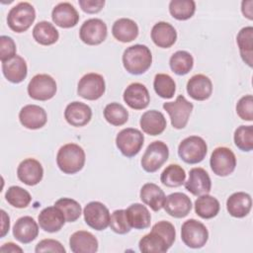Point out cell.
<instances>
[{
    "label": "cell",
    "mask_w": 253,
    "mask_h": 253,
    "mask_svg": "<svg viewBox=\"0 0 253 253\" xmlns=\"http://www.w3.org/2000/svg\"><path fill=\"white\" fill-rule=\"evenodd\" d=\"M175 237L174 225L169 221L161 220L152 226L148 234L141 237L138 247L143 253H164L173 245Z\"/></svg>",
    "instance_id": "1"
},
{
    "label": "cell",
    "mask_w": 253,
    "mask_h": 253,
    "mask_svg": "<svg viewBox=\"0 0 253 253\" xmlns=\"http://www.w3.org/2000/svg\"><path fill=\"white\" fill-rule=\"evenodd\" d=\"M125 69L133 75H139L148 70L152 63L150 49L144 44H134L125 49L123 53Z\"/></svg>",
    "instance_id": "2"
},
{
    "label": "cell",
    "mask_w": 253,
    "mask_h": 253,
    "mask_svg": "<svg viewBox=\"0 0 253 253\" xmlns=\"http://www.w3.org/2000/svg\"><path fill=\"white\" fill-rule=\"evenodd\" d=\"M85 151L76 143H67L61 146L56 154V164L65 174L79 172L85 164Z\"/></svg>",
    "instance_id": "3"
},
{
    "label": "cell",
    "mask_w": 253,
    "mask_h": 253,
    "mask_svg": "<svg viewBox=\"0 0 253 253\" xmlns=\"http://www.w3.org/2000/svg\"><path fill=\"white\" fill-rule=\"evenodd\" d=\"M36 19V11L29 2H20L10 9L7 16V24L15 33L26 32Z\"/></svg>",
    "instance_id": "4"
},
{
    "label": "cell",
    "mask_w": 253,
    "mask_h": 253,
    "mask_svg": "<svg viewBox=\"0 0 253 253\" xmlns=\"http://www.w3.org/2000/svg\"><path fill=\"white\" fill-rule=\"evenodd\" d=\"M208 152V145L204 138L191 135L184 138L178 146L179 157L188 164H197L204 160Z\"/></svg>",
    "instance_id": "5"
},
{
    "label": "cell",
    "mask_w": 253,
    "mask_h": 253,
    "mask_svg": "<svg viewBox=\"0 0 253 253\" xmlns=\"http://www.w3.org/2000/svg\"><path fill=\"white\" fill-rule=\"evenodd\" d=\"M169 148L167 144L161 140L151 142L145 149L141 157V167L148 173L156 172L168 159Z\"/></svg>",
    "instance_id": "6"
},
{
    "label": "cell",
    "mask_w": 253,
    "mask_h": 253,
    "mask_svg": "<svg viewBox=\"0 0 253 253\" xmlns=\"http://www.w3.org/2000/svg\"><path fill=\"white\" fill-rule=\"evenodd\" d=\"M181 239L190 248H202L209 239V231L204 223L190 218L181 226Z\"/></svg>",
    "instance_id": "7"
},
{
    "label": "cell",
    "mask_w": 253,
    "mask_h": 253,
    "mask_svg": "<svg viewBox=\"0 0 253 253\" xmlns=\"http://www.w3.org/2000/svg\"><path fill=\"white\" fill-rule=\"evenodd\" d=\"M144 136L137 128H124L116 136V145L126 157L135 156L142 148Z\"/></svg>",
    "instance_id": "8"
},
{
    "label": "cell",
    "mask_w": 253,
    "mask_h": 253,
    "mask_svg": "<svg viewBox=\"0 0 253 253\" xmlns=\"http://www.w3.org/2000/svg\"><path fill=\"white\" fill-rule=\"evenodd\" d=\"M193 108V104L183 95H179L174 102L163 104V109L168 113L172 126L177 129L184 128L187 126Z\"/></svg>",
    "instance_id": "9"
},
{
    "label": "cell",
    "mask_w": 253,
    "mask_h": 253,
    "mask_svg": "<svg viewBox=\"0 0 253 253\" xmlns=\"http://www.w3.org/2000/svg\"><path fill=\"white\" fill-rule=\"evenodd\" d=\"M56 82L48 74H37L28 84L29 96L37 101H47L56 93Z\"/></svg>",
    "instance_id": "10"
},
{
    "label": "cell",
    "mask_w": 253,
    "mask_h": 253,
    "mask_svg": "<svg viewBox=\"0 0 253 253\" xmlns=\"http://www.w3.org/2000/svg\"><path fill=\"white\" fill-rule=\"evenodd\" d=\"M106 90L104 77L101 74L90 72L81 77L77 86V94L86 100L94 101L103 96Z\"/></svg>",
    "instance_id": "11"
},
{
    "label": "cell",
    "mask_w": 253,
    "mask_h": 253,
    "mask_svg": "<svg viewBox=\"0 0 253 253\" xmlns=\"http://www.w3.org/2000/svg\"><path fill=\"white\" fill-rule=\"evenodd\" d=\"M210 164L215 175L225 177L234 171L236 166V157L231 149L219 146L212 151Z\"/></svg>",
    "instance_id": "12"
},
{
    "label": "cell",
    "mask_w": 253,
    "mask_h": 253,
    "mask_svg": "<svg viewBox=\"0 0 253 253\" xmlns=\"http://www.w3.org/2000/svg\"><path fill=\"white\" fill-rule=\"evenodd\" d=\"M83 214L86 224L95 230H104L110 224V211L101 202L88 203L83 210Z\"/></svg>",
    "instance_id": "13"
},
{
    "label": "cell",
    "mask_w": 253,
    "mask_h": 253,
    "mask_svg": "<svg viewBox=\"0 0 253 253\" xmlns=\"http://www.w3.org/2000/svg\"><path fill=\"white\" fill-rule=\"evenodd\" d=\"M108 35L107 25L98 18L86 20L79 30L80 40L89 45H97L102 43Z\"/></svg>",
    "instance_id": "14"
},
{
    "label": "cell",
    "mask_w": 253,
    "mask_h": 253,
    "mask_svg": "<svg viewBox=\"0 0 253 253\" xmlns=\"http://www.w3.org/2000/svg\"><path fill=\"white\" fill-rule=\"evenodd\" d=\"M185 188L194 196L209 194L211 189V181L208 172L201 167L192 168L189 172L188 181L184 183Z\"/></svg>",
    "instance_id": "15"
},
{
    "label": "cell",
    "mask_w": 253,
    "mask_h": 253,
    "mask_svg": "<svg viewBox=\"0 0 253 253\" xmlns=\"http://www.w3.org/2000/svg\"><path fill=\"white\" fill-rule=\"evenodd\" d=\"M192 201L184 193L176 192L168 195L165 199L164 210L165 211L176 218H182L187 216L192 210Z\"/></svg>",
    "instance_id": "16"
},
{
    "label": "cell",
    "mask_w": 253,
    "mask_h": 253,
    "mask_svg": "<svg viewBox=\"0 0 253 253\" xmlns=\"http://www.w3.org/2000/svg\"><path fill=\"white\" fill-rule=\"evenodd\" d=\"M17 176L22 183L28 186H35L42 181L43 169L37 159L27 158L19 164L17 168Z\"/></svg>",
    "instance_id": "17"
},
{
    "label": "cell",
    "mask_w": 253,
    "mask_h": 253,
    "mask_svg": "<svg viewBox=\"0 0 253 253\" xmlns=\"http://www.w3.org/2000/svg\"><path fill=\"white\" fill-rule=\"evenodd\" d=\"M19 120L22 126L29 129H39L47 122L46 112L38 105H26L19 113Z\"/></svg>",
    "instance_id": "18"
},
{
    "label": "cell",
    "mask_w": 253,
    "mask_h": 253,
    "mask_svg": "<svg viewBox=\"0 0 253 253\" xmlns=\"http://www.w3.org/2000/svg\"><path fill=\"white\" fill-rule=\"evenodd\" d=\"M124 101L133 110L145 109L150 102L147 88L138 82L129 84L124 92Z\"/></svg>",
    "instance_id": "19"
},
{
    "label": "cell",
    "mask_w": 253,
    "mask_h": 253,
    "mask_svg": "<svg viewBox=\"0 0 253 253\" xmlns=\"http://www.w3.org/2000/svg\"><path fill=\"white\" fill-rule=\"evenodd\" d=\"M38 220L41 228L50 233L59 231L66 222L63 212L55 206L44 208L40 212Z\"/></svg>",
    "instance_id": "20"
},
{
    "label": "cell",
    "mask_w": 253,
    "mask_h": 253,
    "mask_svg": "<svg viewBox=\"0 0 253 253\" xmlns=\"http://www.w3.org/2000/svg\"><path fill=\"white\" fill-rule=\"evenodd\" d=\"M51 19L56 26L69 29L77 25L79 14L73 5L68 2H61L52 9Z\"/></svg>",
    "instance_id": "21"
},
{
    "label": "cell",
    "mask_w": 253,
    "mask_h": 253,
    "mask_svg": "<svg viewBox=\"0 0 253 253\" xmlns=\"http://www.w3.org/2000/svg\"><path fill=\"white\" fill-rule=\"evenodd\" d=\"M13 235L19 242L28 244L38 237L39 225L32 216H22L13 226Z\"/></svg>",
    "instance_id": "22"
},
{
    "label": "cell",
    "mask_w": 253,
    "mask_h": 253,
    "mask_svg": "<svg viewBox=\"0 0 253 253\" xmlns=\"http://www.w3.org/2000/svg\"><path fill=\"white\" fill-rule=\"evenodd\" d=\"M64 118L73 126H83L91 121L92 110L87 104L74 101L66 106Z\"/></svg>",
    "instance_id": "23"
},
{
    "label": "cell",
    "mask_w": 253,
    "mask_h": 253,
    "mask_svg": "<svg viewBox=\"0 0 253 253\" xmlns=\"http://www.w3.org/2000/svg\"><path fill=\"white\" fill-rule=\"evenodd\" d=\"M187 92L192 99L205 101L209 99L212 93V83L208 76L196 74L187 82Z\"/></svg>",
    "instance_id": "24"
},
{
    "label": "cell",
    "mask_w": 253,
    "mask_h": 253,
    "mask_svg": "<svg viewBox=\"0 0 253 253\" xmlns=\"http://www.w3.org/2000/svg\"><path fill=\"white\" fill-rule=\"evenodd\" d=\"M98 245L97 238L86 230L75 231L69 238V247L73 253H94Z\"/></svg>",
    "instance_id": "25"
},
{
    "label": "cell",
    "mask_w": 253,
    "mask_h": 253,
    "mask_svg": "<svg viewBox=\"0 0 253 253\" xmlns=\"http://www.w3.org/2000/svg\"><path fill=\"white\" fill-rule=\"evenodd\" d=\"M139 125L143 132L155 136L161 134L165 130L167 122L161 112L150 110L142 114L140 117Z\"/></svg>",
    "instance_id": "26"
},
{
    "label": "cell",
    "mask_w": 253,
    "mask_h": 253,
    "mask_svg": "<svg viewBox=\"0 0 253 253\" xmlns=\"http://www.w3.org/2000/svg\"><path fill=\"white\" fill-rule=\"evenodd\" d=\"M151 40L158 46L168 48L172 46L177 40L175 28L167 22H158L151 29Z\"/></svg>",
    "instance_id": "27"
},
{
    "label": "cell",
    "mask_w": 253,
    "mask_h": 253,
    "mask_svg": "<svg viewBox=\"0 0 253 253\" xmlns=\"http://www.w3.org/2000/svg\"><path fill=\"white\" fill-rule=\"evenodd\" d=\"M252 208V199L245 192H236L229 196L226 201V210L233 217L246 216Z\"/></svg>",
    "instance_id": "28"
},
{
    "label": "cell",
    "mask_w": 253,
    "mask_h": 253,
    "mask_svg": "<svg viewBox=\"0 0 253 253\" xmlns=\"http://www.w3.org/2000/svg\"><path fill=\"white\" fill-rule=\"evenodd\" d=\"M2 72L5 78L12 83H21L28 74V67L25 59L16 55L12 59L2 62Z\"/></svg>",
    "instance_id": "29"
},
{
    "label": "cell",
    "mask_w": 253,
    "mask_h": 253,
    "mask_svg": "<svg viewBox=\"0 0 253 253\" xmlns=\"http://www.w3.org/2000/svg\"><path fill=\"white\" fill-rule=\"evenodd\" d=\"M139 197L142 203L150 207L154 211H158L163 208L166 199L163 190L154 183L144 184L140 189Z\"/></svg>",
    "instance_id": "30"
},
{
    "label": "cell",
    "mask_w": 253,
    "mask_h": 253,
    "mask_svg": "<svg viewBox=\"0 0 253 253\" xmlns=\"http://www.w3.org/2000/svg\"><path fill=\"white\" fill-rule=\"evenodd\" d=\"M112 34L119 42H129L137 38L138 26L131 19L121 18L113 24Z\"/></svg>",
    "instance_id": "31"
},
{
    "label": "cell",
    "mask_w": 253,
    "mask_h": 253,
    "mask_svg": "<svg viewBox=\"0 0 253 253\" xmlns=\"http://www.w3.org/2000/svg\"><path fill=\"white\" fill-rule=\"evenodd\" d=\"M127 220L131 227L135 229H144L150 225L151 215L148 209L142 204H132L126 210Z\"/></svg>",
    "instance_id": "32"
},
{
    "label": "cell",
    "mask_w": 253,
    "mask_h": 253,
    "mask_svg": "<svg viewBox=\"0 0 253 253\" xmlns=\"http://www.w3.org/2000/svg\"><path fill=\"white\" fill-rule=\"evenodd\" d=\"M253 28L251 26L242 28L236 37V42L239 47L240 55L242 60L249 66L252 67V56H253Z\"/></svg>",
    "instance_id": "33"
},
{
    "label": "cell",
    "mask_w": 253,
    "mask_h": 253,
    "mask_svg": "<svg viewBox=\"0 0 253 253\" xmlns=\"http://www.w3.org/2000/svg\"><path fill=\"white\" fill-rule=\"evenodd\" d=\"M33 38L42 45H50L57 42L59 34L51 23L41 21L36 24L33 29Z\"/></svg>",
    "instance_id": "34"
},
{
    "label": "cell",
    "mask_w": 253,
    "mask_h": 253,
    "mask_svg": "<svg viewBox=\"0 0 253 253\" xmlns=\"http://www.w3.org/2000/svg\"><path fill=\"white\" fill-rule=\"evenodd\" d=\"M219 209L220 205L217 199L209 194L201 195L195 201V211L204 219H210L216 216Z\"/></svg>",
    "instance_id": "35"
},
{
    "label": "cell",
    "mask_w": 253,
    "mask_h": 253,
    "mask_svg": "<svg viewBox=\"0 0 253 253\" xmlns=\"http://www.w3.org/2000/svg\"><path fill=\"white\" fill-rule=\"evenodd\" d=\"M169 65L175 74L186 75L193 68L194 58L190 52L186 50H178L171 55Z\"/></svg>",
    "instance_id": "36"
},
{
    "label": "cell",
    "mask_w": 253,
    "mask_h": 253,
    "mask_svg": "<svg viewBox=\"0 0 253 253\" xmlns=\"http://www.w3.org/2000/svg\"><path fill=\"white\" fill-rule=\"evenodd\" d=\"M160 181L169 188L180 187L186 182V172L180 165L170 164L162 171Z\"/></svg>",
    "instance_id": "37"
},
{
    "label": "cell",
    "mask_w": 253,
    "mask_h": 253,
    "mask_svg": "<svg viewBox=\"0 0 253 253\" xmlns=\"http://www.w3.org/2000/svg\"><path fill=\"white\" fill-rule=\"evenodd\" d=\"M196 11V3L193 0H172L169 3V12L173 18L185 21L193 17Z\"/></svg>",
    "instance_id": "38"
},
{
    "label": "cell",
    "mask_w": 253,
    "mask_h": 253,
    "mask_svg": "<svg viewBox=\"0 0 253 253\" xmlns=\"http://www.w3.org/2000/svg\"><path fill=\"white\" fill-rule=\"evenodd\" d=\"M104 118L109 124L120 126L127 122L128 112L122 104L113 102L105 107Z\"/></svg>",
    "instance_id": "39"
},
{
    "label": "cell",
    "mask_w": 253,
    "mask_h": 253,
    "mask_svg": "<svg viewBox=\"0 0 253 253\" xmlns=\"http://www.w3.org/2000/svg\"><path fill=\"white\" fill-rule=\"evenodd\" d=\"M153 88L159 97L163 99H170L175 94L176 84L170 75L165 73H158L154 77Z\"/></svg>",
    "instance_id": "40"
},
{
    "label": "cell",
    "mask_w": 253,
    "mask_h": 253,
    "mask_svg": "<svg viewBox=\"0 0 253 253\" xmlns=\"http://www.w3.org/2000/svg\"><path fill=\"white\" fill-rule=\"evenodd\" d=\"M6 201L14 208L24 209L29 206L32 201L30 193L19 186H11L5 194Z\"/></svg>",
    "instance_id": "41"
},
{
    "label": "cell",
    "mask_w": 253,
    "mask_h": 253,
    "mask_svg": "<svg viewBox=\"0 0 253 253\" xmlns=\"http://www.w3.org/2000/svg\"><path fill=\"white\" fill-rule=\"evenodd\" d=\"M54 206L61 210L66 222H74L81 215V206L77 201L73 199L61 198L54 203Z\"/></svg>",
    "instance_id": "42"
},
{
    "label": "cell",
    "mask_w": 253,
    "mask_h": 253,
    "mask_svg": "<svg viewBox=\"0 0 253 253\" xmlns=\"http://www.w3.org/2000/svg\"><path fill=\"white\" fill-rule=\"evenodd\" d=\"M235 145L242 151H251L253 148V126H238L233 135Z\"/></svg>",
    "instance_id": "43"
},
{
    "label": "cell",
    "mask_w": 253,
    "mask_h": 253,
    "mask_svg": "<svg viewBox=\"0 0 253 253\" xmlns=\"http://www.w3.org/2000/svg\"><path fill=\"white\" fill-rule=\"evenodd\" d=\"M111 229L118 234H126L130 231V224L127 220L126 210H117L113 211L110 218Z\"/></svg>",
    "instance_id": "44"
},
{
    "label": "cell",
    "mask_w": 253,
    "mask_h": 253,
    "mask_svg": "<svg viewBox=\"0 0 253 253\" xmlns=\"http://www.w3.org/2000/svg\"><path fill=\"white\" fill-rule=\"evenodd\" d=\"M236 113L241 120L251 122L253 120V97L245 95L236 104Z\"/></svg>",
    "instance_id": "45"
},
{
    "label": "cell",
    "mask_w": 253,
    "mask_h": 253,
    "mask_svg": "<svg viewBox=\"0 0 253 253\" xmlns=\"http://www.w3.org/2000/svg\"><path fill=\"white\" fill-rule=\"evenodd\" d=\"M16 43L11 37L1 36L0 37V59L1 62L8 61L15 57L16 54Z\"/></svg>",
    "instance_id": "46"
},
{
    "label": "cell",
    "mask_w": 253,
    "mask_h": 253,
    "mask_svg": "<svg viewBox=\"0 0 253 253\" xmlns=\"http://www.w3.org/2000/svg\"><path fill=\"white\" fill-rule=\"evenodd\" d=\"M35 252L37 253H42V252H55V253H65V248L63 247V245L55 240V239H42L41 240L36 248H35Z\"/></svg>",
    "instance_id": "47"
},
{
    "label": "cell",
    "mask_w": 253,
    "mask_h": 253,
    "mask_svg": "<svg viewBox=\"0 0 253 253\" xmlns=\"http://www.w3.org/2000/svg\"><path fill=\"white\" fill-rule=\"evenodd\" d=\"M81 9L88 14H95L100 12L104 5V0H79L78 1Z\"/></svg>",
    "instance_id": "48"
},
{
    "label": "cell",
    "mask_w": 253,
    "mask_h": 253,
    "mask_svg": "<svg viewBox=\"0 0 253 253\" xmlns=\"http://www.w3.org/2000/svg\"><path fill=\"white\" fill-rule=\"evenodd\" d=\"M1 219H2V224H1V237H4L10 228V218L9 215L6 213V211L4 210H1Z\"/></svg>",
    "instance_id": "49"
},
{
    "label": "cell",
    "mask_w": 253,
    "mask_h": 253,
    "mask_svg": "<svg viewBox=\"0 0 253 253\" xmlns=\"http://www.w3.org/2000/svg\"><path fill=\"white\" fill-rule=\"evenodd\" d=\"M252 5L253 1L248 0V1H242L241 3V11L244 17H246L249 20L253 19V12H252Z\"/></svg>",
    "instance_id": "50"
},
{
    "label": "cell",
    "mask_w": 253,
    "mask_h": 253,
    "mask_svg": "<svg viewBox=\"0 0 253 253\" xmlns=\"http://www.w3.org/2000/svg\"><path fill=\"white\" fill-rule=\"evenodd\" d=\"M1 252H23V249L13 242L5 243L0 248Z\"/></svg>",
    "instance_id": "51"
}]
</instances>
